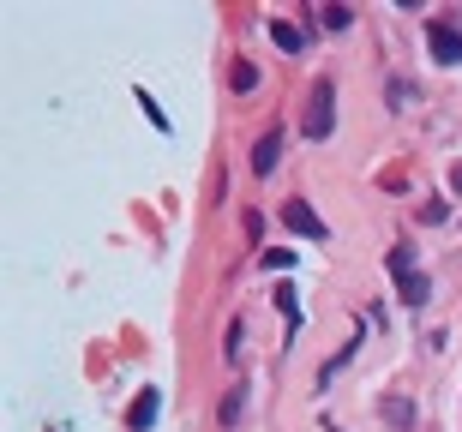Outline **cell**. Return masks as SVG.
<instances>
[{
  "label": "cell",
  "mask_w": 462,
  "mask_h": 432,
  "mask_svg": "<svg viewBox=\"0 0 462 432\" xmlns=\"http://www.w3.org/2000/svg\"><path fill=\"white\" fill-rule=\"evenodd\" d=\"M330 126H337V85L319 78L312 97H307V121H300V133H307V139H330Z\"/></svg>",
  "instance_id": "obj_1"
},
{
  "label": "cell",
  "mask_w": 462,
  "mask_h": 432,
  "mask_svg": "<svg viewBox=\"0 0 462 432\" xmlns=\"http://www.w3.org/2000/svg\"><path fill=\"white\" fill-rule=\"evenodd\" d=\"M282 223H289L294 234H307V241H325V216H319L307 198H289V205H282Z\"/></svg>",
  "instance_id": "obj_2"
},
{
  "label": "cell",
  "mask_w": 462,
  "mask_h": 432,
  "mask_svg": "<svg viewBox=\"0 0 462 432\" xmlns=\"http://www.w3.org/2000/svg\"><path fill=\"white\" fill-rule=\"evenodd\" d=\"M427 49H432V60L462 67V31H457V24H432V31H427Z\"/></svg>",
  "instance_id": "obj_3"
},
{
  "label": "cell",
  "mask_w": 462,
  "mask_h": 432,
  "mask_svg": "<svg viewBox=\"0 0 462 432\" xmlns=\"http://www.w3.org/2000/svg\"><path fill=\"white\" fill-rule=\"evenodd\" d=\"M156 415H162V397H156V391H138L133 409H126V427H133V432H151Z\"/></svg>",
  "instance_id": "obj_4"
},
{
  "label": "cell",
  "mask_w": 462,
  "mask_h": 432,
  "mask_svg": "<svg viewBox=\"0 0 462 432\" xmlns=\"http://www.w3.org/2000/svg\"><path fill=\"white\" fill-rule=\"evenodd\" d=\"M271 42H276L282 54H300V49H307V31H294L289 18H271Z\"/></svg>",
  "instance_id": "obj_5"
},
{
  "label": "cell",
  "mask_w": 462,
  "mask_h": 432,
  "mask_svg": "<svg viewBox=\"0 0 462 432\" xmlns=\"http://www.w3.org/2000/svg\"><path fill=\"white\" fill-rule=\"evenodd\" d=\"M276 156H282V133L271 126V133L258 139V151H253V169H258V174H271V169H276Z\"/></svg>",
  "instance_id": "obj_6"
},
{
  "label": "cell",
  "mask_w": 462,
  "mask_h": 432,
  "mask_svg": "<svg viewBox=\"0 0 462 432\" xmlns=\"http://www.w3.org/2000/svg\"><path fill=\"white\" fill-rule=\"evenodd\" d=\"M396 294H402V307H427V277H420V271H414V277H402V282H396Z\"/></svg>",
  "instance_id": "obj_7"
},
{
  "label": "cell",
  "mask_w": 462,
  "mask_h": 432,
  "mask_svg": "<svg viewBox=\"0 0 462 432\" xmlns=\"http://www.w3.org/2000/svg\"><path fill=\"white\" fill-rule=\"evenodd\" d=\"M378 415L391 420V427H409V420H414V402L409 397H384V402H378Z\"/></svg>",
  "instance_id": "obj_8"
},
{
  "label": "cell",
  "mask_w": 462,
  "mask_h": 432,
  "mask_svg": "<svg viewBox=\"0 0 462 432\" xmlns=\"http://www.w3.org/2000/svg\"><path fill=\"white\" fill-rule=\"evenodd\" d=\"M240 409H246V391H228L223 409H217V420H223V427H240Z\"/></svg>",
  "instance_id": "obj_9"
},
{
  "label": "cell",
  "mask_w": 462,
  "mask_h": 432,
  "mask_svg": "<svg viewBox=\"0 0 462 432\" xmlns=\"http://www.w3.org/2000/svg\"><path fill=\"white\" fill-rule=\"evenodd\" d=\"M228 85H235L240 97H246V90H258V67H253V60H240V67L228 72Z\"/></svg>",
  "instance_id": "obj_10"
},
{
  "label": "cell",
  "mask_w": 462,
  "mask_h": 432,
  "mask_svg": "<svg viewBox=\"0 0 462 432\" xmlns=\"http://www.w3.org/2000/svg\"><path fill=\"white\" fill-rule=\"evenodd\" d=\"M391 277H396V282L414 277V253H409V246H391Z\"/></svg>",
  "instance_id": "obj_11"
},
{
  "label": "cell",
  "mask_w": 462,
  "mask_h": 432,
  "mask_svg": "<svg viewBox=\"0 0 462 432\" xmlns=\"http://www.w3.org/2000/svg\"><path fill=\"white\" fill-rule=\"evenodd\" d=\"M325 24H330V31H348V24H355V13H348V6H325Z\"/></svg>",
  "instance_id": "obj_12"
},
{
  "label": "cell",
  "mask_w": 462,
  "mask_h": 432,
  "mask_svg": "<svg viewBox=\"0 0 462 432\" xmlns=\"http://www.w3.org/2000/svg\"><path fill=\"white\" fill-rule=\"evenodd\" d=\"M391 97H396V108H409L414 103V85H409V78H391Z\"/></svg>",
  "instance_id": "obj_13"
},
{
  "label": "cell",
  "mask_w": 462,
  "mask_h": 432,
  "mask_svg": "<svg viewBox=\"0 0 462 432\" xmlns=\"http://www.w3.org/2000/svg\"><path fill=\"white\" fill-rule=\"evenodd\" d=\"M240 336H246V330H240V325H228V343H223V354H228V361H240Z\"/></svg>",
  "instance_id": "obj_14"
},
{
  "label": "cell",
  "mask_w": 462,
  "mask_h": 432,
  "mask_svg": "<svg viewBox=\"0 0 462 432\" xmlns=\"http://www.w3.org/2000/svg\"><path fill=\"white\" fill-rule=\"evenodd\" d=\"M450 187H457V192H462V162H457V169H450Z\"/></svg>",
  "instance_id": "obj_15"
}]
</instances>
